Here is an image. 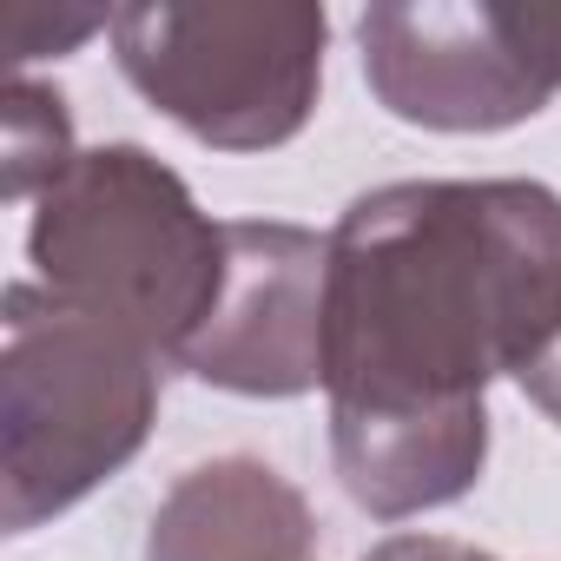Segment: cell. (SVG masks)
<instances>
[{
	"mask_svg": "<svg viewBox=\"0 0 561 561\" xmlns=\"http://www.w3.org/2000/svg\"><path fill=\"white\" fill-rule=\"evenodd\" d=\"M561 331V192L397 179L331 231L324 403L344 495L377 522L462 502L489 462V383Z\"/></svg>",
	"mask_w": 561,
	"mask_h": 561,
	"instance_id": "6da1fadb",
	"label": "cell"
},
{
	"mask_svg": "<svg viewBox=\"0 0 561 561\" xmlns=\"http://www.w3.org/2000/svg\"><path fill=\"white\" fill-rule=\"evenodd\" d=\"M165 397V357L21 277L0 318V515L8 535H27L100 482H113L152 436Z\"/></svg>",
	"mask_w": 561,
	"mask_h": 561,
	"instance_id": "7a4b0ae2",
	"label": "cell"
},
{
	"mask_svg": "<svg viewBox=\"0 0 561 561\" xmlns=\"http://www.w3.org/2000/svg\"><path fill=\"white\" fill-rule=\"evenodd\" d=\"M34 285L139 331L172 370L225 285V218L146 146L80 152L27 218Z\"/></svg>",
	"mask_w": 561,
	"mask_h": 561,
	"instance_id": "3957f363",
	"label": "cell"
},
{
	"mask_svg": "<svg viewBox=\"0 0 561 561\" xmlns=\"http://www.w3.org/2000/svg\"><path fill=\"white\" fill-rule=\"evenodd\" d=\"M324 8L291 0H139L113 14L126 87L211 152L291 146L324 87Z\"/></svg>",
	"mask_w": 561,
	"mask_h": 561,
	"instance_id": "277c9868",
	"label": "cell"
},
{
	"mask_svg": "<svg viewBox=\"0 0 561 561\" xmlns=\"http://www.w3.org/2000/svg\"><path fill=\"white\" fill-rule=\"evenodd\" d=\"M357 47L383 113L423 133H508L561 93L548 8H489V0L364 8Z\"/></svg>",
	"mask_w": 561,
	"mask_h": 561,
	"instance_id": "5b68a950",
	"label": "cell"
},
{
	"mask_svg": "<svg viewBox=\"0 0 561 561\" xmlns=\"http://www.w3.org/2000/svg\"><path fill=\"white\" fill-rule=\"evenodd\" d=\"M324 277L331 238L285 218H225V285L179 370L264 403L324 390Z\"/></svg>",
	"mask_w": 561,
	"mask_h": 561,
	"instance_id": "8992f818",
	"label": "cell"
},
{
	"mask_svg": "<svg viewBox=\"0 0 561 561\" xmlns=\"http://www.w3.org/2000/svg\"><path fill=\"white\" fill-rule=\"evenodd\" d=\"M318 515L291 476L257 456L185 469L146 528V561H318Z\"/></svg>",
	"mask_w": 561,
	"mask_h": 561,
	"instance_id": "52a82bcc",
	"label": "cell"
},
{
	"mask_svg": "<svg viewBox=\"0 0 561 561\" xmlns=\"http://www.w3.org/2000/svg\"><path fill=\"white\" fill-rule=\"evenodd\" d=\"M73 159H80V146H73L67 100L54 87H34L27 73H14V87H8V198L14 205L41 198Z\"/></svg>",
	"mask_w": 561,
	"mask_h": 561,
	"instance_id": "ba28073f",
	"label": "cell"
},
{
	"mask_svg": "<svg viewBox=\"0 0 561 561\" xmlns=\"http://www.w3.org/2000/svg\"><path fill=\"white\" fill-rule=\"evenodd\" d=\"M87 34H113V14H41V8H21L8 21V54L14 60H41V54H67L80 47Z\"/></svg>",
	"mask_w": 561,
	"mask_h": 561,
	"instance_id": "9c48e42d",
	"label": "cell"
},
{
	"mask_svg": "<svg viewBox=\"0 0 561 561\" xmlns=\"http://www.w3.org/2000/svg\"><path fill=\"white\" fill-rule=\"evenodd\" d=\"M364 561H489V554L469 548V541H443V535H390Z\"/></svg>",
	"mask_w": 561,
	"mask_h": 561,
	"instance_id": "30bf717a",
	"label": "cell"
},
{
	"mask_svg": "<svg viewBox=\"0 0 561 561\" xmlns=\"http://www.w3.org/2000/svg\"><path fill=\"white\" fill-rule=\"evenodd\" d=\"M515 383H522V397H528V403H535L554 430H561V331H554V344H548V351H541V357L515 377Z\"/></svg>",
	"mask_w": 561,
	"mask_h": 561,
	"instance_id": "8fae6325",
	"label": "cell"
},
{
	"mask_svg": "<svg viewBox=\"0 0 561 561\" xmlns=\"http://www.w3.org/2000/svg\"><path fill=\"white\" fill-rule=\"evenodd\" d=\"M489 561H495V554H489Z\"/></svg>",
	"mask_w": 561,
	"mask_h": 561,
	"instance_id": "7c38bea8",
	"label": "cell"
}]
</instances>
